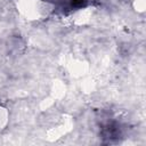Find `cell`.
Listing matches in <instances>:
<instances>
[{"label":"cell","mask_w":146,"mask_h":146,"mask_svg":"<svg viewBox=\"0 0 146 146\" xmlns=\"http://www.w3.org/2000/svg\"><path fill=\"white\" fill-rule=\"evenodd\" d=\"M17 11L29 21H39L48 17L52 5L48 0H14Z\"/></svg>","instance_id":"cell-1"},{"label":"cell","mask_w":146,"mask_h":146,"mask_svg":"<svg viewBox=\"0 0 146 146\" xmlns=\"http://www.w3.org/2000/svg\"><path fill=\"white\" fill-rule=\"evenodd\" d=\"M9 119H10L9 110L2 103H0V132L7 128L9 123Z\"/></svg>","instance_id":"cell-2"},{"label":"cell","mask_w":146,"mask_h":146,"mask_svg":"<svg viewBox=\"0 0 146 146\" xmlns=\"http://www.w3.org/2000/svg\"><path fill=\"white\" fill-rule=\"evenodd\" d=\"M133 9L138 13H144L146 8V0H130Z\"/></svg>","instance_id":"cell-3"}]
</instances>
